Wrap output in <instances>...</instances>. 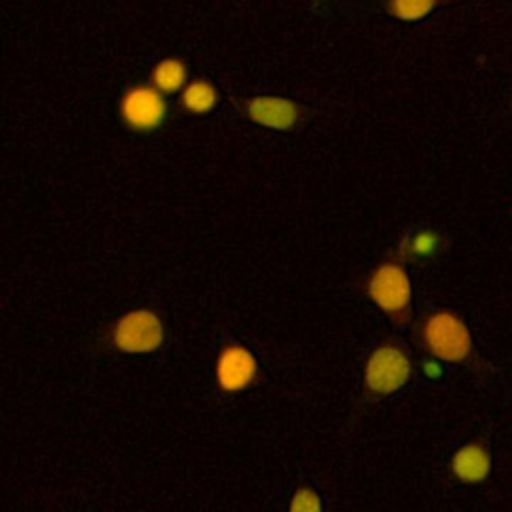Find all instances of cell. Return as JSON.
Instances as JSON below:
<instances>
[{"label": "cell", "mask_w": 512, "mask_h": 512, "mask_svg": "<svg viewBox=\"0 0 512 512\" xmlns=\"http://www.w3.org/2000/svg\"><path fill=\"white\" fill-rule=\"evenodd\" d=\"M288 512H322V502L318 492L310 486H300L292 494Z\"/></svg>", "instance_id": "cell-13"}, {"label": "cell", "mask_w": 512, "mask_h": 512, "mask_svg": "<svg viewBox=\"0 0 512 512\" xmlns=\"http://www.w3.org/2000/svg\"><path fill=\"white\" fill-rule=\"evenodd\" d=\"M422 370H424V374H426L428 378H438V376H442V366H440V362L434 360V358L426 360V362L422 364Z\"/></svg>", "instance_id": "cell-14"}, {"label": "cell", "mask_w": 512, "mask_h": 512, "mask_svg": "<svg viewBox=\"0 0 512 512\" xmlns=\"http://www.w3.org/2000/svg\"><path fill=\"white\" fill-rule=\"evenodd\" d=\"M368 298L394 322L406 324L412 316V284L402 264H378L366 282Z\"/></svg>", "instance_id": "cell-2"}, {"label": "cell", "mask_w": 512, "mask_h": 512, "mask_svg": "<svg viewBox=\"0 0 512 512\" xmlns=\"http://www.w3.org/2000/svg\"><path fill=\"white\" fill-rule=\"evenodd\" d=\"M440 0H386L388 12L398 20H420L428 16Z\"/></svg>", "instance_id": "cell-12"}, {"label": "cell", "mask_w": 512, "mask_h": 512, "mask_svg": "<svg viewBox=\"0 0 512 512\" xmlns=\"http://www.w3.org/2000/svg\"><path fill=\"white\" fill-rule=\"evenodd\" d=\"M412 360L398 342L378 344L364 364V388L370 396H388L408 384Z\"/></svg>", "instance_id": "cell-3"}, {"label": "cell", "mask_w": 512, "mask_h": 512, "mask_svg": "<svg viewBox=\"0 0 512 512\" xmlns=\"http://www.w3.org/2000/svg\"><path fill=\"white\" fill-rule=\"evenodd\" d=\"M214 374L220 390L230 394L242 392L258 380V360L246 346L230 342L220 350Z\"/></svg>", "instance_id": "cell-6"}, {"label": "cell", "mask_w": 512, "mask_h": 512, "mask_svg": "<svg viewBox=\"0 0 512 512\" xmlns=\"http://www.w3.org/2000/svg\"><path fill=\"white\" fill-rule=\"evenodd\" d=\"M440 248V234L436 230H418L402 242V256L410 260L430 258Z\"/></svg>", "instance_id": "cell-11"}, {"label": "cell", "mask_w": 512, "mask_h": 512, "mask_svg": "<svg viewBox=\"0 0 512 512\" xmlns=\"http://www.w3.org/2000/svg\"><path fill=\"white\" fill-rule=\"evenodd\" d=\"M180 104L190 114L212 112L218 104V90L208 80H192L180 94Z\"/></svg>", "instance_id": "cell-10"}, {"label": "cell", "mask_w": 512, "mask_h": 512, "mask_svg": "<svg viewBox=\"0 0 512 512\" xmlns=\"http://www.w3.org/2000/svg\"><path fill=\"white\" fill-rule=\"evenodd\" d=\"M418 342L430 358L448 364H474V340L466 322L452 310H432L418 326Z\"/></svg>", "instance_id": "cell-1"}, {"label": "cell", "mask_w": 512, "mask_h": 512, "mask_svg": "<svg viewBox=\"0 0 512 512\" xmlns=\"http://www.w3.org/2000/svg\"><path fill=\"white\" fill-rule=\"evenodd\" d=\"M246 116L272 130H290L300 116V108L294 100L282 96H254L246 100Z\"/></svg>", "instance_id": "cell-8"}, {"label": "cell", "mask_w": 512, "mask_h": 512, "mask_svg": "<svg viewBox=\"0 0 512 512\" xmlns=\"http://www.w3.org/2000/svg\"><path fill=\"white\" fill-rule=\"evenodd\" d=\"M452 476L462 484H480L492 472V452L484 438L464 442L450 460Z\"/></svg>", "instance_id": "cell-7"}, {"label": "cell", "mask_w": 512, "mask_h": 512, "mask_svg": "<svg viewBox=\"0 0 512 512\" xmlns=\"http://www.w3.org/2000/svg\"><path fill=\"white\" fill-rule=\"evenodd\" d=\"M164 322L146 308H136L120 316L112 328V344L126 354H148L164 344Z\"/></svg>", "instance_id": "cell-4"}, {"label": "cell", "mask_w": 512, "mask_h": 512, "mask_svg": "<svg viewBox=\"0 0 512 512\" xmlns=\"http://www.w3.org/2000/svg\"><path fill=\"white\" fill-rule=\"evenodd\" d=\"M186 78L188 70L180 58H164L156 62L150 74L152 86L162 94H174L178 90H184V86L188 84Z\"/></svg>", "instance_id": "cell-9"}, {"label": "cell", "mask_w": 512, "mask_h": 512, "mask_svg": "<svg viewBox=\"0 0 512 512\" xmlns=\"http://www.w3.org/2000/svg\"><path fill=\"white\" fill-rule=\"evenodd\" d=\"M118 112L126 128L134 132H152L164 124L168 104L164 94L152 84H136L122 94Z\"/></svg>", "instance_id": "cell-5"}]
</instances>
